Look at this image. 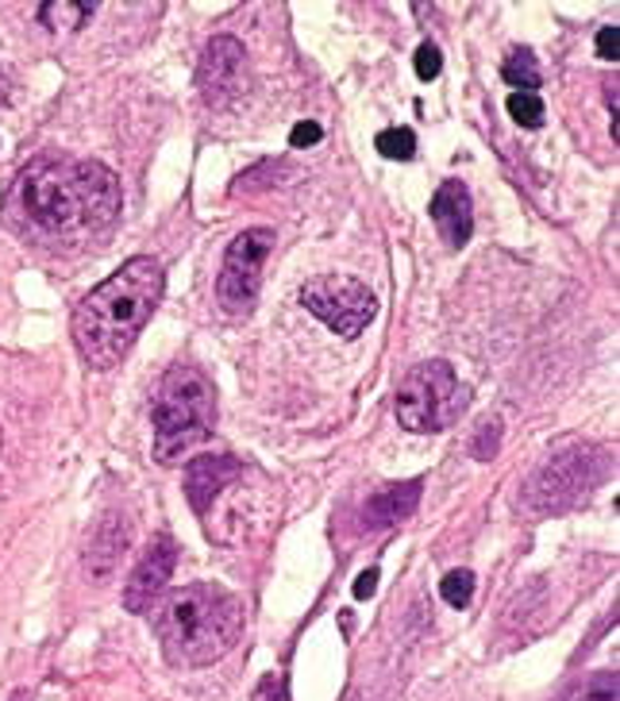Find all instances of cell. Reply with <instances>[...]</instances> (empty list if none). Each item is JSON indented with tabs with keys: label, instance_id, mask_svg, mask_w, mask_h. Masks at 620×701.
<instances>
[{
	"label": "cell",
	"instance_id": "obj_20",
	"mask_svg": "<svg viewBox=\"0 0 620 701\" xmlns=\"http://www.w3.org/2000/svg\"><path fill=\"white\" fill-rule=\"evenodd\" d=\"M412 66H417V77H420V82H432V77H440V70H443V54H440V46L420 43V46H417V54H412Z\"/></svg>",
	"mask_w": 620,
	"mask_h": 701
},
{
	"label": "cell",
	"instance_id": "obj_7",
	"mask_svg": "<svg viewBox=\"0 0 620 701\" xmlns=\"http://www.w3.org/2000/svg\"><path fill=\"white\" fill-rule=\"evenodd\" d=\"M270 251H274V232L270 228H248L232 239L224 254V270L217 278V297L228 313L243 316L254 308L262 290V266H266Z\"/></svg>",
	"mask_w": 620,
	"mask_h": 701
},
{
	"label": "cell",
	"instance_id": "obj_3",
	"mask_svg": "<svg viewBox=\"0 0 620 701\" xmlns=\"http://www.w3.org/2000/svg\"><path fill=\"white\" fill-rule=\"evenodd\" d=\"M155 632L174 667H209L243 636V601L228 586H181L155 605Z\"/></svg>",
	"mask_w": 620,
	"mask_h": 701
},
{
	"label": "cell",
	"instance_id": "obj_24",
	"mask_svg": "<svg viewBox=\"0 0 620 701\" xmlns=\"http://www.w3.org/2000/svg\"><path fill=\"white\" fill-rule=\"evenodd\" d=\"M374 589H378V571H362L359 583H355V597H359V601H367Z\"/></svg>",
	"mask_w": 620,
	"mask_h": 701
},
{
	"label": "cell",
	"instance_id": "obj_18",
	"mask_svg": "<svg viewBox=\"0 0 620 701\" xmlns=\"http://www.w3.org/2000/svg\"><path fill=\"white\" fill-rule=\"evenodd\" d=\"M440 597L451 605V609H466L471 597H474V575L471 571H451V575H443Z\"/></svg>",
	"mask_w": 620,
	"mask_h": 701
},
{
	"label": "cell",
	"instance_id": "obj_5",
	"mask_svg": "<svg viewBox=\"0 0 620 701\" xmlns=\"http://www.w3.org/2000/svg\"><path fill=\"white\" fill-rule=\"evenodd\" d=\"M471 405V394L459 381V374L451 370V363L432 358V363L412 366L397 386V425L409 432H443L448 425H455Z\"/></svg>",
	"mask_w": 620,
	"mask_h": 701
},
{
	"label": "cell",
	"instance_id": "obj_15",
	"mask_svg": "<svg viewBox=\"0 0 620 701\" xmlns=\"http://www.w3.org/2000/svg\"><path fill=\"white\" fill-rule=\"evenodd\" d=\"M90 15H93V4H85V0H46V4L39 8V20L51 31H74L82 28Z\"/></svg>",
	"mask_w": 620,
	"mask_h": 701
},
{
	"label": "cell",
	"instance_id": "obj_1",
	"mask_svg": "<svg viewBox=\"0 0 620 701\" xmlns=\"http://www.w3.org/2000/svg\"><path fill=\"white\" fill-rule=\"evenodd\" d=\"M12 212L23 232L46 243L85 239L120 217V186L108 166L90 158H35L20 170Z\"/></svg>",
	"mask_w": 620,
	"mask_h": 701
},
{
	"label": "cell",
	"instance_id": "obj_17",
	"mask_svg": "<svg viewBox=\"0 0 620 701\" xmlns=\"http://www.w3.org/2000/svg\"><path fill=\"white\" fill-rule=\"evenodd\" d=\"M374 147H378L381 158H397V163H404V158L417 155V132H412V127H386V132L374 139Z\"/></svg>",
	"mask_w": 620,
	"mask_h": 701
},
{
	"label": "cell",
	"instance_id": "obj_14",
	"mask_svg": "<svg viewBox=\"0 0 620 701\" xmlns=\"http://www.w3.org/2000/svg\"><path fill=\"white\" fill-rule=\"evenodd\" d=\"M420 478H412V482H401V485H386V490H378L374 498L362 505V524L367 529H389V524H401L404 516L417 513V501H420Z\"/></svg>",
	"mask_w": 620,
	"mask_h": 701
},
{
	"label": "cell",
	"instance_id": "obj_4",
	"mask_svg": "<svg viewBox=\"0 0 620 701\" xmlns=\"http://www.w3.org/2000/svg\"><path fill=\"white\" fill-rule=\"evenodd\" d=\"M217 420V389L197 366H174L162 378L150 409L155 425V456L162 463H178L212 436Z\"/></svg>",
	"mask_w": 620,
	"mask_h": 701
},
{
	"label": "cell",
	"instance_id": "obj_8",
	"mask_svg": "<svg viewBox=\"0 0 620 701\" xmlns=\"http://www.w3.org/2000/svg\"><path fill=\"white\" fill-rule=\"evenodd\" d=\"M598 474L601 470L593 467V456H586V451L555 456L551 463L528 482V505L539 509V513H563V509L578 505V501L593 490Z\"/></svg>",
	"mask_w": 620,
	"mask_h": 701
},
{
	"label": "cell",
	"instance_id": "obj_12",
	"mask_svg": "<svg viewBox=\"0 0 620 701\" xmlns=\"http://www.w3.org/2000/svg\"><path fill=\"white\" fill-rule=\"evenodd\" d=\"M127 544H132V524L120 513H108L105 521L93 529L90 544H85V571H90L97 583H108L113 571L120 567Z\"/></svg>",
	"mask_w": 620,
	"mask_h": 701
},
{
	"label": "cell",
	"instance_id": "obj_9",
	"mask_svg": "<svg viewBox=\"0 0 620 701\" xmlns=\"http://www.w3.org/2000/svg\"><path fill=\"white\" fill-rule=\"evenodd\" d=\"M197 85H201L204 101L217 108L232 105L243 90H248V59H243V43L232 35L209 39L197 66Z\"/></svg>",
	"mask_w": 620,
	"mask_h": 701
},
{
	"label": "cell",
	"instance_id": "obj_19",
	"mask_svg": "<svg viewBox=\"0 0 620 701\" xmlns=\"http://www.w3.org/2000/svg\"><path fill=\"white\" fill-rule=\"evenodd\" d=\"M508 116L524 127H539L544 124V101H539V93H508Z\"/></svg>",
	"mask_w": 620,
	"mask_h": 701
},
{
	"label": "cell",
	"instance_id": "obj_25",
	"mask_svg": "<svg viewBox=\"0 0 620 701\" xmlns=\"http://www.w3.org/2000/svg\"><path fill=\"white\" fill-rule=\"evenodd\" d=\"M582 701H617V690H593V694H586Z\"/></svg>",
	"mask_w": 620,
	"mask_h": 701
},
{
	"label": "cell",
	"instance_id": "obj_11",
	"mask_svg": "<svg viewBox=\"0 0 620 701\" xmlns=\"http://www.w3.org/2000/svg\"><path fill=\"white\" fill-rule=\"evenodd\" d=\"M428 212H432L435 228H440L443 243H448L451 251L466 247V239L474 232V205H471V189H466L463 181L459 178L443 181V186L435 189Z\"/></svg>",
	"mask_w": 620,
	"mask_h": 701
},
{
	"label": "cell",
	"instance_id": "obj_21",
	"mask_svg": "<svg viewBox=\"0 0 620 701\" xmlns=\"http://www.w3.org/2000/svg\"><path fill=\"white\" fill-rule=\"evenodd\" d=\"M324 139V127L316 124V119H301V124H293L290 132V147H313V143Z\"/></svg>",
	"mask_w": 620,
	"mask_h": 701
},
{
	"label": "cell",
	"instance_id": "obj_13",
	"mask_svg": "<svg viewBox=\"0 0 620 701\" xmlns=\"http://www.w3.org/2000/svg\"><path fill=\"white\" fill-rule=\"evenodd\" d=\"M240 474H243V467L235 463L232 456H201V459H193L189 470H186L189 505H193L197 513H209L212 501H217L220 493H224Z\"/></svg>",
	"mask_w": 620,
	"mask_h": 701
},
{
	"label": "cell",
	"instance_id": "obj_16",
	"mask_svg": "<svg viewBox=\"0 0 620 701\" xmlns=\"http://www.w3.org/2000/svg\"><path fill=\"white\" fill-rule=\"evenodd\" d=\"M505 82L513 85V93H536L539 90V66H536V54L532 51H513L501 66Z\"/></svg>",
	"mask_w": 620,
	"mask_h": 701
},
{
	"label": "cell",
	"instance_id": "obj_2",
	"mask_svg": "<svg viewBox=\"0 0 620 701\" xmlns=\"http://www.w3.org/2000/svg\"><path fill=\"white\" fill-rule=\"evenodd\" d=\"M162 297V266L147 254L127 259L74 308V347L93 370H108L132 350Z\"/></svg>",
	"mask_w": 620,
	"mask_h": 701
},
{
	"label": "cell",
	"instance_id": "obj_6",
	"mask_svg": "<svg viewBox=\"0 0 620 701\" xmlns=\"http://www.w3.org/2000/svg\"><path fill=\"white\" fill-rule=\"evenodd\" d=\"M301 305L324 321L332 332L339 336H359L362 328L374 321L378 313V301L359 278H347V274H316L301 285Z\"/></svg>",
	"mask_w": 620,
	"mask_h": 701
},
{
	"label": "cell",
	"instance_id": "obj_26",
	"mask_svg": "<svg viewBox=\"0 0 620 701\" xmlns=\"http://www.w3.org/2000/svg\"><path fill=\"white\" fill-rule=\"evenodd\" d=\"M12 701H31V694H28V690H15Z\"/></svg>",
	"mask_w": 620,
	"mask_h": 701
},
{
	"label": "cell",
	"instance_id": "obj_23",
	"mask_svg": "<svg viewBox=\"0 0 620 701\" xmlns=\"http://www.w3.org/2000/svg\"><path fill=\"white\" fill-rule=\"evenodd\" d=\"M598 54L609 62H617V23H609V28L598 31Z\"/></svg>",
	"mask_w": 620,
	"mask_h": 701
},
{
	"label": "cell",
	"instance_id": "obj_10",
	"mask_svg": "<svg viewBox=\"0 0 620 701\" xmlns=\"http://www.w3.org/2000/svg\"><path fill=\"white\" fill-rule=\"evenodd\" d=\"M174 563H178V544L170 536H158L155 544L143 552L139 567L132 571L124 586V605L132 613H150L158 601V594L166 589V583L174 578Z\"/></svg>",
	"mask_w": 620,
	"mask_h": 701
},
{
	"label": "cell",
	"instance_id": "obj_22",
	"mask_svg": "<svg viewBox=\"0 0 620 701\" xmlns=\"http://www.w3.org/2000/svg\"><path fill=\"white\" fill-rule=\"evenodd\" d=\"M497 440H501V428L494 425V428H482L479 432V440H474V456L479 459H490L497 451Z\"/></svg>",
	"mask_w": 620,
	"mask_h": 701
}]
</instances>
